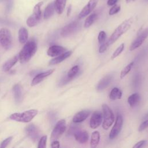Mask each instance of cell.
<instances>
[{"mask_svg": "<svg viewBox=\"0 0 148 148\" xmlns=\"http://www.w3.org/2000/svg\"><path fill=\"white\" fill-rule=\"evenodd\" d=\"M37 50V44L34 39H31L25 43L18 54V58L21 63L28 62L35 54Z\"/></svg>", "mask_w": 148, "mask_h": 148, "instance_id": "cell-1", "label": "cell"}, {"mask_svg": "<svg viewBox=\"0 0 148 148\" xmlns=\"http://www.w3.org/2000/svg\"><path fill=\"white\" fill-rule=\"evenodd\" d=\"M134 21L133 17H130L123 21L114 31L109 39L106 42L108 46H109L114 43L122 35L125 33L131 27Z\"/></svg>", "mask_w": 148, "mask_h": 148, "instance_id": "cell-2", "label": "cell"}, {"mask_svg": "<svg viewBox=\"0 0 148 148\" xmlns=\"http://www.w3.org/2000/svg\"><path fill=\"white\" fill-rule=\"evenodd\" d=\"M37 114V110L31 109L21 113H13L10 116L9 119L18 122L28 123L31 121Z\"/></svg>", "mask_w": 148, "mask_h": 148, "instance_id": "cell-3", "label": "cell"}, {"mask_svg": "<svg viewBox=\"0 0 148 148\" xmlns=\"http://www.w3.org/2000/svg\"><path fill=\"white\" fill-rule=\"evenodd\" d=\"M102 108L103 110V117L102 128L104 130H107L112 125L114 121V114L112 112V110L105 103L102 104Z\"/></svg>", "mask_w": 148, "mask_h": 148, "instance_id": "cell-4", "label": "cell"}, {"mask_svg": "<svg viewBox=\"0 0 148 148\" xmlns=\"http://www.w3.org/2000/svg\"><path fill=\"white\" fill-rule=\"evenodd\" d=\"M0 43L5 50L10 49L12 46V34L10 31L6 28H2L0 29Z\"/></svg>", "mask_w": 148, "mask_h": 148, "instance_id": "cell-5", "label": "cell"}, {"mask_svg": "<svg viewBox=\"0 0 148 148\" xmlns=\"http://www.w3.org/2000/svg\"><path fill=\"white\" fill-rule=\"evenodd\" d=\"M66 130V121L64 119L59 120L54 126L50 136V140L52 142L58 140Z\"/></svg>", "mask_w": 148, "mask_h": 148, "instance_id": "cell-6", "label": "cell"}, {"mask_svg": "<svg viewBox=\"0 0 148 148\" xmlns=\"http://www.w3.org/2000/svg\"><path fill=\"white\" fill-rule=\"evenodd\" d=\"M80 28V23L73 21L64 26L61 31V35L62 37H68L75 33Z\"/></svg>", "mask_w": 148, "mask_h": 148, "instance_id": "cell-7", "label": "cell"}, {"mask_svg": "<svg viewBox=\"0 0 148 148\" xmlns=\"http://www.w3.org/2000/svg\"><path fill=\"white\" fill-rule=\"evenodd\" d=\"M123 124V119L121 114H117L114 124L112 128L109 137L110 139H114L120 132Z\"/></svg>", "mask_w": 148, "mask_h": 148, "instance_id": "cell-8", "label": "cell"}, {"mask_svg": "<svg viewBox=\"0 0 148 148\" xmlns=\"http://www.w3.org/2000/svg\"><path fill=\"white\" fill-rule=\"evenodd\" d=\"M148 36V28L145 29L143 31H142L140 34H138V36L136 38V39L133 41V42L131 43L130 50V51H133L136 48L140 46L142 43L144 42L145 39Z\"/></svg>", "mask_w": 148, "mask_h": 148, "instance_id": "cell-9", "label": "cell"}, {"mask_svg": "<svg viewBox=\"0 0 148 148\" xmlns=\"http://www.w3.org/2000/svg\"><path fill=\"white\" fill-rule=\"evenodd\" d=\"M98 1V0H90L88 2L86 6H84V7L79 13L78 15V18L79 19H81L89 14L96 6Z\"/></svg>", "mask_w": 148, "mask_h": 148, "instance_id": "cell-10", "label": "cell"}, {"mask_svg": "<svg viewBox=\"0 0 148 148\" xmlns=\"http://www.w3.org/2000/svg\"><path fill=\"white\" fill-rule=\"evenodd\" d=\"M103 115L101 112L99 111L94 112L90 120V126L92 129H95L98 128L102 122Z\"/></svg>", "mask_w": 148, "mask_h": 148, "instance_id": "cell-11", "label": "cell"}, {"mask_svg": "<svg viewBox=\"0 0 148 148\" xmlns=\"http://www.w3.org/2000/svg\"><path fill=\"white\" fill-rule=\"evenodd\" d=\"M25 132L28 136L34 142L36 141L39 137V131L38 128L33 124L28 125L25 128Z\"/></svg>", "mask_w": 148, "mask_h": 148, "instance_id": "cell-12", "label": "cell"}, {"mask_svg": "<svg viewBox=\"0 0 148 148\" xmlns=\"http://www.w3.org/2000/svg\"><path fill=\"white\" fill-rule=\"evenodd\" d=\"M66 50V49L62 46L58 45H53L50 46L48 49L47 51V54L50 57H56L65 52Z\"/></svg>", "mask_w": 148, "mask_h": 148, "instance_id": "cell-13", "label": "cell"}, {"mask_svg": "<svg viewBox=\"0 0 148 148\" xmlns=\"http://www.w3.org/2000/svg\"><path fill=\"white\" fill-rule=\"evenodd\" d=\"M113 79V76L112 75H106L103 78L101 79L97 86V90L98 91H101L105 89L112 82Z\"/></svg>", "mask_w": 148, "mask_h": 148, "instance_id": "cell-14", "label": "cell"}, {"mask_svg": "<svg viewBox=\"0 0 148 148\" xmlns=\"http://www.w3.org/2000/svg\"><path fill=\"white\" fill-rule=\"evenodd\" d=\"M54 71V69H51L50 70H48L45 72H43L41 73H38L36 75L34 79L32 80L31 82V86H35L44 80L45 78L47 77V76H50L51 74H52Z\"/></svg>", "mask_w": 148, "mask_h": 148, "instance_id": "cell-15", "label": "cell"}, {"mask_svg": "<svg viewBox=\"0 0 148 148\" xmlns=\"http://www.w3.org/2000/svg\"><path fill=\"white\" fill-rule=\"evenodd\" d=\"M73 136L76 141L80 143H86L89 138L88 132L86 131L78 130L74 134Z\"/></svg>", "mask_w": 148, "mask_h": 148, "instance_id": "cell-16", "label": "cell"}, {"mask_svg": "<svg viewBox=\"0 0 148 148\" xmlns=\"http://www.w3.org/2000/svg\"><path fill=\"white\" fill-rule=\"evenodd\" d=\"M90 110H82L77 112L73 117L72 121L74 123H79L85 120L90 114Z\"/></svg>", "mask_w": 148, "mask_h": 148, "instance_id": "cell-17", "label": "cell"}, {"mask_svg": "<svg viewBox=\"0 0 148 148\" xmlns=\"http://www.w3.org/2000/svg\"><path fill=\"white\" fill-rule=\"evenodd\" d=\"M72 51H65V52L63 53L62 54H61L58 56H56L55 58L51 60L49 64V65H56V64H59V63L62 62L64 60H65L67 58H68L69 57H70L71 55L72 54Z\"/></svg>", "mask_w": 148, "mask_h": 148, "instance_id": "cell-18", "label": "cell"}, {"mask_svg": "<svg viewBox=\"0 0 148 148\" xmlns=\"http://www.w3.org/2000/svg\"><path fill=\"white\" fill-rule=\"evenodd\" d=\"M13 91L14 94V101L17 103H20L23 100V92L22 87L19 84H16L13 88Z\"/></svg>", "mask_w": 148, "mask_h": 148, "instance_id": "cell-19", "label": "cell"}, {"mask_svg": "<svg viewBox=\"0 0 148 148\" xmlns=\"http://www.w3.org/2000/svg\"><path fill=\"white\" fill-rule=\"evenodd\" d=\"M19 60L18 58V55H16L14 57H12L9 60H8L2 66V69L5 72L9 71L18 61Z\"/></svg>", "mask_w": 148, "mask_h": 148, "instance_id": "cell-20", "label": "cell"}, {"mask_svg": "<svg viewBox=\"0 0 148 148\" xmlns=\"http://www.w3.org/2000/svg\"><path fill=\"white\" fill-rule=\"evenodd\" d=\"M54 11H55L54 2H51L47 5V6L45 9L44 13H43L44 19L49 18L54 14Z\"/></svg>", "mask_w": 148, "mask_h": 148, "instance_id": "cell-21", "label": "cell"}, {"mask_svg": "<svg viewBox=\"0 0 148 148\" xmlns=\"http://www.w3.org/2000/svg\"><path fill=\"white\" fill-rule=\"evenodd\" d=\"M100 140V134L98 131H94L91 136L90 146L91 148H95L98 146Z\"/></svg>", "mask_w": 148, "mask_h": 148, "instance_id": "cell-22", "label": "cell"}, {"mask_svg": "<svg viewBox=\"0 0 148 148\" xmlns=\"http://www.w3.org/2000/svg\"><path fill=\"white\" fill-rule=\"evenodd\" d=\"M28 37V30L24 28H21L18 31V40L20 43L23 44L25 43L27 40Z\"/></svg>", "mask_w": 148, "mask_h": 148, "instance_id": "cell-23", "label": "cell"}, {"mask_svg": "<svg viewBox=\"0 0 148 148\" xmlns=\"http://www.w3.org/2000/svg\"><path fill=\"white\" fill-rule=\"evenodd\" d=\"M140 97L138 93H134L129 96L128 98V103L131 107H134L136 106L140 101Z\"/></svg>", "mask_w": 148, "mask_h": 148, "instance_id": "cell-24", "label": "cell"}, {"mask_svg": "<svg viewBox=\"0 0 148 148\" xmlns=\"http://www.w3.org/2000/svg\"><path fill=\"white\" fill-rule=\"evenodd\" d=\"M66 0H56L54 1L55 10L56 12L60 14H61L65 8Z\"/></svg>", "mask_w": 148, "mask_h": 148, "instance_id": "cell-25", "label": "cell"}, {"mask_svg": "<svg viewBox=\"0 0 148 148\" xmlns=\"http://www.w3.org/2000/svg\"><path fill=\"white\" fill-rule=\"evenodd\" d=\"M122 92L117 87H114L110 91L109 94V98L112 100L119 99L121 98Z\"/></svg>", "mask_w": 148, "mask_h": 148, "instance_id": "cell-26", "label": "cell"}, {"mask_svg": "<svg viewBox=\"0 0 148 148\" xmlns=\"http://www.w3.org/2000/svg\"><path fill=\"white\" fill-rule=\"evenodd\" d=\"M98 17V15L96 13H92L88 16L87 18L85 20L84 24V28H88L90 27L94 22L97 20Z\"/></svg>", "mask_w": 148, "mask_h": 148, "instance_id": "cell-27", "label": "cell"}, {"mask_svg": "<svg viewBox=\"0 0 148 148\" xmlns=\"http://www.w3.org/2000/svg\"><path fill=\"white\" fill-rule=\"evenodd\" d=\"M40 21V19H39L36 16H35L34 14L31 15L27 20V24L29 27H32L35 26Z\"/></svg>", "mask_w": 148, "mask_h": 148, "instance_id": "cell-28", "label": "cell"}, {"mask_svg": "<svg viewBox=\"0 0 148 148\" xmlns=\"http://www.w3.org/2000/svg\"><path fill=\"white\" fill-rule=\"evenodd\" d=\"M79 66L78 65H75L73 67H72L69 71L67 73V77L69 78L71 80H72L73 78H74L76 75L79 73Z\"/></svg>", "mask_w": 148, "mask_h": 148, "instance_id": "cell-29", "label": "cell"}, {"mask_svg": "<svg viewBox=\"0 0 148 148\" xmlns=\"http://www.w3.org/2000/svg\"><path fill=\"white\" fill-rule=\"evenodd\" d=\"M43 2H40L39 3H38L37 4L35 5V6L34 8V10H33V14L36 16L40 20L41 17H42V11L40 9V7L42 6V5H43Z\"/></svg>", "mask_w": 148, "mask_h": 148, "instance_id": "cell-30", "label": "cell"}, {"mask_svg": "<svg viewBox=\"0 0 148 148\" xmlns=\"http://www.w3.org/2000/svg\"><path fill=\"white\" fill-rule=\"evenodd\" d=\"M141 80H142V76L140 75V73H136L135 75L134 76L133 79H132V86L134 88H138L141 83Z\"/></svg>", "mask_w": 148, "mask_h": 148, "instance_id": "cell-31", "label": "cell"}, {"mask_svg": "<svg viewBox=\"0 0 148 148\" xmlns=\"http://www.w3.org/2000/svg\"><path fill=\"white\" fill-rule=\"evenodd\" d=\"M134 62L132 61L124 68V69L121 71L120 73V79H123L130 72L134 65Z\"/></svg>", "mask_w": 148, "mask_h": 148, "instance_id": "cell-32", "label": "cell"}, {"mask_svg": "<svg viewBox=\"0 0 148 148\" xmlns=\"http://www.w3.org/2000/svg\"><path fill=\"white\" fill-rule=\"evenodd\" d=\"M124 43H123L113 52V53L111 56V60H113L117 57H118L123 52V51L124 50Z\"/></svg>", "mask_w": 148, "mask_h": 148, "instance_id": "cell-33", "label": "cell"}, {"mask_svg": "<svg viewBox=\"0 0 148 148\" xmlns=\"http://www.w3.org/2000/svg\"><path fill=\"white\" fill-rule=\"evenodd\" d=\"M106 34L104 31H101L98 36V40L100 44H102L105 42Z\"/></svg>", "mask_w": 148, "mask_h": 148, "instance_id": "cell-34", "label": "cell"}, {"mask_svg": "<svg viewBox=\"0 0 148 148\" xmlns=\"http://www.w3.org/2000/svg\"><path fill=\"white\" fill-rule=\"evenodd\" d=\"M46 142H47V136L44 135L42 136L40 139L38 143V148H45L46 146Z\"/></svg>", "mask_w": 148, "mask_h": 148, "instance_id": "cell-35", "label": "cell"}, {"mask_svg": "<svg viewBox=\"0 0 148 148\" xmlns=\"http://www.w3.org/2000/svg\"><path fill=\"white\" fill-rule=\"evenodd\" d=\"M120 10V5H113V7H112L109 12V14L110 15H113L114 14H116Z\"/></svg>", "mask_w": 148, "mask_h": 148, "instance_id": "cell-36", "label": "cell"}, {"mask_svg": "<svg viewBox=\"0 0 148 148\" xmlns=\"http://www.w3.org/2000/svg\"><path fill=\"white\" fill-rule=\"evenodd\" d=\"M12 139H13V137H12V136H9V137L6 138L5 140H3L1 142V145H0V147H1V148H5V147H7L8 145L10 143V142L12 141Z\"/></svg>", "mask_w": 148, "mask_h": 148, "instance_id": "cell-37", "label": "cell"}, {"mask_svg": "<svg viewBox=\"0 0 148 148\" xmlns=\"http://www.w3.org/2000/svg\"><path fill=\"white\" fill-rule=\"evenodd\" d=\"M79 130V128L77 126V125H75L74 124H72L70 126L68 131V135H73V134L77 131Z\"/></svg>", "mask_w": 148, "mask_h": 148, "instance_id": "cell-38", "label": "cell"}, {"mask_svg": "<svg viewBox=\"0 0 148 148\" xmlns=\"http://www.w3.org/2000/svg\"><path fill=\"white\" fill-rule=\"evenodd\" d=\"M147 127H148V119L146 120L142 124H140V125H139V127L138 128V131L140 132L144 130H145L146 128H147Z\"/></svg>", "mask_w": 148, "mask_h": 148, "instance_id": "cell-39", "label": "cell"}, {"mask_svg": "<svg viewBox=\"0 0 148 148\" xmlns=\"http://www.w3.org/2000/svg\"><path fill=\"white\" fill-rule=\"evenodd\" d=\"M108 47H109V46H108L106 42H105L104 43H103L102 44H101V46H100V47H99V52L100 53H104V52L106 51V50L108 49Z\"/></svg>", "mask_w": 148, "mask_h": 148, "instance_id": "cell-40", "label": "cell"}, {"mask_svg": "<svg viewBox=\"0 0 148 148\" xmlns=\"http://www.w3.org/2000/svg\"><path fill=\"white\" fill-rule=\"evenodd\" d=\"M146 143V140H142L140 141H139L138 142H137L134 146V148H140L143 147Z\"/></svg>", "mask_w": 148, "mask_h": 148, "instance_id": "cell-41", "label": "cell"}, {"mask_svg": "<svg viewBox=\"0 0 148 148\" xmlns=\"http://www.w3.org/2000/svg\"><path fill=\"white\" fill-rule=\"evenodd\" d=\"M51 147L53 148H58L60 147V142L57 140H55L52 141L51 143Z\"/></svg>", "mask_w": 148, "mask_h": 148, "instance_id": "cell-42", "label": "cell"}, {"mask_svg": "<svg viewBox=\"0 0 148 148\" xmlns=\"http://www.w3.org/2000/svg\"><path fill=\"white\" fill-rule=\"evenodd\" d=\"M117 1L118 0H108L107 2V4L109 6H113L117 2Z\"/></svg>", "mask_w": 148, "mask_h": 148, "instance_id": "cell-43", "label": "cell"}, {"mask_svg": "<svg viewBox=\"0 0 148 148\" xmlns=\"http://www.w3.org/2000/svg\"><path fill=\"white\" fill-rule=\"evenodd\" d=\"M71 9H72L71 5H69V6H68V9H67V13H66V14H67L68 16H69V14H70V13H71Z\"/></svg>", "mask_w": 148, "mask_h": 148, "instance_id": "cell-44", "label": "cell"}, {"mask_svg": "<svg viewBox=\"0 0 148 148\" xmlns=\"http://www.w3.org/2000/svg\"><path fill=\"white\" fill-rule=\"evenodd\" d=\"M125 1H126V2H129L132 1H134V0H125Z\"/></svg>", "mask_w": 148, "mask_h": 148, "instance_id": "cell-45", "label": "cell"}, {"mask_svg": "<svg viewBox=\"0 0 148 148\" xmlns=\"http://www.w3.org/2000/svg\"><path fill=\"white\" fill-rule=\"evenodd\" d=\"M145 1H147V2H148V0H145Z\"/></svg>", "mask_w": 148, "mask_h": 148, "instance_id": "cell-46", "label": "cell"}]
</instances>
